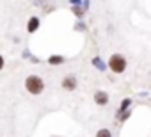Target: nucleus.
I'll return each instance as SVG.
<instances>
[{
  "label": "nucleus",
  "mask_w": 151,
  "mask_h": 137,
  "mask_svg": "<svg viewBox=\"0 0 151 137\" xmlns=\"http://www.w3.org/2000/svg\"><path fill=\"white\" fill-rule=\"evenodd\" d=\"M96 137H112V133H110V130H109V128H101V130H98Z\"/></svg>",
  "instance_id": "7"
},
{
  "label": "nucleus",
  "mask_w": 151,
  "mask_h": 137,
  "mask_svg": "<svg viewBox=\"0 0 151 137\" xmlns=\"http://www.w3.org/2000/svg\"><path fill=\"white\" fill-rule=\"evenodd\" d=\"M39 29V18L37 16H30V20H29V23H27V32H36Z\"/></svg>",
  "instance_id": "5"
},
{
  "label": "nucleus",
  "mask_w": 151,
  "mask_h": 137,
  "mask_svg": "<svg viewBox=\"0 0 151 137\" xmlns=\"http://www.w3.org/2000/svg\"><path fill=\"white\" fill-rule=\"evenodd\" d=\"M109 68L114 73H123L126 70V57L123 53H114L109 59Z\"/></svg>",
  "instance_id": "2"
},
{
  "label": "nucleus",
  "mask_w": 151,
  "mask_h": 137,
  "mask_svg": "<svg viewBox=\"0 0 151 137\" xmlns=\"http://www.w3.org/2000/svg\"><path fill=\"white\" fill-rule=\"evenodd\" d=\"M128 103H130V100H124V102H123V105H121V110H123V109H126V107H128Z\"/></svg>",
  "instance_id": "8"
},
{
  "label": "nucleus",
  "mask_w": 151,
  "mask_h": 137,
  "mask_svg": "<svg viewBox=\"0 0 151 137\" xmlns=\"http://www.w3.org/2000/svg\"><path fill=\"white\" fill-rule=\"evenodd\" d=\"M2 68H4V57L0 55V71H2Z\"/></svg>",
  "instance_id": "9"
},
{
  "label": "nucleus",
  "mask_w": 151,
  "mask_h": 137,
  "mask_svg": "<svg viewBox=\"0 0 151 137\" xmlns=\"http://www.w3.org/2000/svg\"><path fill=\"white\" fill-rule=\"evenodd\" d=\"M25 89L30 93V94H41L45 91V82L41 77L37 75H29L25 79Z\"/></svg>",
  "instance_id": "1"
},
{
  "label": "nucleus",
  "mask_w": 151,
  "mask_h": 137,
  "mask_svg": "<svg viewBox=\"0 0 151 137\" xmlns=\"http://www.w3.org/2000/svg\"><path fill=\"white\" fill-rule=\"evenodd\" d=\"M94 103L100 105V107L107 105V103H109V93H105V91H96V93H94Z\"/></svg>",
  "instance_id": "4"
},
{
  "label": "nucleus",
  "mask_w": 151,
  "mask_h": 137,
  "mask_svg": "<svg viewBox=\"0 0 151 137\" xmlns=\"http://www.w3.org/2000/svg\"><path fill=\"white\" fill-rule=\"evenodd\" d=\"M48 62H50V64H53V66H59V64H62V62H64V57H62V55H50Z\"/></svg>",
  "instance_id": "6"
},
{
  "label": "nucleus",
  "mask_w": 151,
  "mask_h": 137,
  "mask_svg": "<svg viewBox=\"0 0 151 137\" xmlns=\"http://www.w3.org/2000/svg\"><path fill=\"white\" fill-rule=\"evenodd\" d=\"M77 86H78V80H77V77H75V75H66L62 79V87L68 89V91H75V89H77Z\"/></svg>",
  "instance_id": "3"
}]
</instances>
